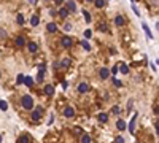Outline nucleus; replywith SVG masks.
Instances as JSON below:
<instances>
[{
  "label": "nucleus",
  "mask_w": 159,
  "mask_h": 143,
  "mask_svg": "<svg viewBox=\"0 0 159 143\" xmlns=\"http://www.w3.org/2000/svg\"><path fill=\"white\" fill-rule=\"evenodd\" d=\"M113 84L116 86V88H121V86H123V83H121V81H118V80H113Z\"/></svg>",
  "instance_id": "72a5a7b5"
},
{
  "label": "nucleus",
  "mask_w": 159,
  "mask_h": 143,
  "mask_svg": "<svg viewBox=\"0 0 159 143\" xmlns=\"http://www.w3.org/2000/svg\"><path fill=\"white\" fill-rule=\"evenodd\" d=\"M38 22H40V19H38V16H32V19H30V24L35 27V26H38Z\"/></svg>",
  "instance_id": "aec40b11"
},
{
  "label": "nucleus",
  "mask_w": 159,
  "mask_h": 143,
  "mask_svg": "<svg viewBox=\"0 0 159 143\" xmlns=\"http://www.w3.org/2000/svg\"><path fill=\"white\" fill-rule=\"evenodd\" d=\"M43 75H45V64H40L38 65V80L40 81L43 80Z\"/></svg>",
  "instance_id": "1a4fd4ad"
},
{
  "label": "nucleus",
  "mask_w": 159,
  "mask_h": 143,
  "mask_svg": "<svg viewBox=\"0 0 159 143\" xmlns=\"http://www.w3.org/2000/svg\"><path fill=\"white\" fill-rule=\"evenodd\" d=\"M18 22H19V24H24V16H22V14H18Z\"/></svg>",
  "instance_id": "7c9ffc66"
},
{
  "label": "nucleus",
  "mask_w": 159,
  "mask_h": 143,
  "mask_svg": "<svg viewBox=\"0 0 159 143\" xmlns=\"http://www.w3.org/2000/svg\"><path fill=\"white\" fill-rule=\"evenodd\" d=\"M0 110H2V111H6V110H8V103H6L5 100H0Z\"/></svg>",
  "instance_id": "412c9836"
},
{
  "label": "nucleus",
  "mask_w": 159,
  "mask_h": 143,
  "mask_svg": "<svg viewBox=\"0 0 159 143\" xmlns=\"http://www.w3.org/2000/svg\"><path fill=\"white\" fill-rule=\"evenodd\" d=\"M99 121H100V122H107V121H108V114H107V113H100V114H99Z\"/></svg>",
  "instance_id": "f3484780"
},
{
  "label": "nucleus",
  "mask_w": 159,
  "mask_h": 143,
  "mask_svg": "<svg viewBox=\"0 0 159 143\" xmlns=\"http://www.w3.org/2000/svg\"><path fill=\"white\" fill-rule=\"evenodd\" d=\"M94 3H96V6H97V8H102V6L105 5L104 0H94Z\"/></svg>",
  "instance_id": "b1692460"
},
{
  "label": "nucleus",
  "mask_w": 159,
  "mask_h": 143,
  "mask_svg": "<svg viewBox=\"0 0 159 143\" xmlns=\"http://www.w3.org/2000/svg\"><path fill=\"white\" fill-rule=\"evenodd\" d=\"M29 2H30V3H35V0H29Z\"/></svg>",
  "instance_id": "58836bf2"
},
{
  "label": "nucleus",
  "mask_w": 159,
  "mask_h": 143,
  "mask_svg": "<svg viewBox=\"0 0 159 143\" xmlns=\"http://www.w3.org/2000/svg\"><path fill=\"white\" fill-rule=\"evenodd\" d=\"M86 2H94V0H86Z\"/></svg>",
  "instance_id": "ea45409f"
},
{
  "label": "nucleus",
  "mask_w": 159,
  "mask_h": 143,
  "mask_svg": "<svg viewBox=\"0 0 159 143\" xmlns=\"http://www.w3.org/2000/svg\"><path fill=\"white\" fill-rule=\"evenodd\" d=\"M111 111H113L115 114H119V113H121V110H119V107H113V108H111Z\"/></svg>",
  "instance_id": "2f4dec72"
},
{
  "label": "nucleus",
  "mask_w": 159,
  "mask_h": 143,
  "mask_svg": "<svg viewBox=\"0 0 159 143\" xmlns=\"http://www.w3.org/2000/svg\"><path fill=\"white\" fill-rule=\"evenodd\" d=\"M135 119H137V114H134L132 121L129 122V132H130V133H134V132H135Z\"/></svg>",
  "instance_id": "20e7f679"
},
{
  "label": "nucleus",
  "mask_w": 159,
  "mask_h": 143,
  "mask_svg": "<svg viewBox=\"0 0 159 143\" xmlns=\"http://www.w3.org/2000/svg\"><path fill=\"white\" fill-rule=\"evenodd\" d=\"M59 14H61L62 19H65V18L69 16V10H67V8H61V10H59Z\"/></svg>",
  "instance_id": "4468645a"
},
{
  "label": "nucleus",
  "mask_w": 159,
  "mask_h": 143,
  "mask_svg": "<svg viewBox=\"0 0 159 143\" xmlns=\"http://www.w3.org/2000/svg\"><path fill=\"white\" fill-rule=\"evenodd\" d=\"M115 143H124V138H123V137H116V138H115Z\"/></svg>",
  "instance_id": "f704fd0d"
},
{
  "label": "nucleus",
  "mask_w": 159,
  "mask_h": 143,
  "mask_svg": "<svg viewBox=\"0 0 159 143\" xmlns=\"http://www.w3.org/2000/svg\"><path fill=\"white\" fill-rule=\"evenodd\" d=\"M45 94H46V95H53V94H54L53 84H46V86H45Z\"/></svg>",
  "instance_id": "0eeeda50"
},
{
  "label": "nucleus",
  "mask_w": 159,
  "mask_h": 143,
  "mask_svg": "<svg viewBox=\"0 0 159 143\" xmlns=\"http://www.w3.org/2000/svg\"><path fill=\"white\" fill-rule=\"evenodd\" d=\"M83 14H85V19H86V22H91V14L86 11V10H85V11H83Z\"/></svg>",
  "instance_id": "c85d7f7f"
},
{
  "label": "nucleus",
  "mask_w": 159,
  "mask_h": 143,
  "mask_svg": "<svg viewBox=\"0 0 159 143\" xmlns=\"http://www.w3.org/2000/svg\"><path fill=\"white\" fill-rule=\"evenodd\" d=\"M37 49H38V46H37V43H29V51L30 53H37Z\"/></svg>",
  "instance_id": "a211bd4d"
},
{
  "label": "nucleus",
  "mask_w": 159,
  "mask_h": 143,
  "mask_svg": "<svg viewBox=\"0 0 159 143\" xmlns=\"http://www.w3.org/2000/svg\"><path fill=\"white\" fill-rule=\"evenodd\" d=\"M41 114H43V108H41V107H38V110L32 113V121H38V119L41 118Z\"/></svg>",
  "instance_id": "f03ea898"
},
{
  "label": "nucleus",
  "mask_w": 159,
  "mask_h": 143,
  "mask_svg": "<svg viewBox=\"0 0 159 143\" xmlns=\"http://www.w3.org/2000/svg\"><path fill=\"white\" fill-rule=\"evenodd\" d=\"M46 29H48V32H51V33H54L56 30H57V26H56L54 22H49L48 26H46Z\"/></svg>",
  "instance_id": "f8f14e48"
},
{
  "label": "nucleus",
  "mask_w": 159,
  "mask_h": 143,
  "mask_svg": "<svg viewBox=\"0 0 159 143\" xmlns=\"http://www.w3.org/2000/svg\"><path fill=\"white\" fill-rule=\"evenodd\" d=\"M81 46L85 48L86 51H91V46H89V43H88V41H81Z\"/></svg>",
  "instance_id": "cd10ccee"
},
{
  "label": "nucleus",
  "mask_w": 159,
  "mask_h": 143,
  "mask_svg": "<svg viewBox=\"0 0 159 143\" xmlns=\"http://www.w3.org/2000/svg\"><path fill=\"white\" fill-rule=\"evenodd\" d=\"M115 24L116 26H124V18L123 16H116L115 18Z\"/></svg>",
  "instance_id": "2eb2a0df"
},
{
  "label": "nucleus",
  "mask_w": 159,
  "mask_h": 143,
  "mask_svg": "<svg viewBox=\"0 0 159 143\" xmlns=\"http://www.w3.org/2000/svg\"><path fill=\"white\" fill-rule=\"evenodd\" d=\"M85 37H86V38H91V37H92V32L89 30V29H88V30H85Z\"/></svg>",
  "instance_id": "473e14b6"
},
{
  "label": "nucleus",
  "mask_w": 159,
  "mask_h": 143,
  "mask_svg": "<svg viewBox=\"0 0 159 143\" xmlns=\"http://www.w3.org/2000/svg\"><path fill=\"white\" fill-rule=\"evenodd\" d=\"M62 2H64V0H54V3H56V5H61Z\"/></svg>",
  "instance_id": "4c0bfd02"
},
{
  "label": "nucleus",
  "mask_w": 159,
  "mask_h": 143,
  "mask_svg": "<svg viewBox=\"0 0 159 143\" xmlns=\"http://www.w3.org/2000/svg\"><path fill=\"white\" fill-rule=\"evenodd\" d=\"M16 83H18V84H22V83H24V75H18Z\"/></svg>",
  "instance_id": "bb28decb"
},
{
  "label": "nucleus",
  "mask_w": 159,
  "mask_h": 143,
  "mask_svg": "<svg viewBox=\"0 0 159 143\" xmlns=\"http://www.w3.org/2000/svg\"><path fill=\"white\" fill-rule=\"evenodd\" d=\"M62 46L64 48H70L72 46V38L70 37H64L62 38Z\"/></svg>",
  "instance_id": "39448f33"
},
{
  "label": "nucleus",
  "mask_w": 159,
  "mask_h": 143,
  "mask_svg": "<svg viewBox=\"0 0 159 143\" xmlns=\"http://www.w3.org/2000/svg\"><path fill=\"white\" fill-rule=\"evenodd\" d=\"M64 114H65V118H72L73 114H75V111H73L72 107H67V108H65V111H64Z\"/></svg>",
  "instance_id": "9d476101"
},
{
  "label": "nucleus",
  "mask_w": 159,
  "mask_h": 143,
  "mask_svg": "<svg viewBox=\"0 0 159 143\" xmlns=\"http://www.w3.org/2000/svg\"><path fill=\"white\" fill-rule=\"evenodd\" d=\"M61 65L64 67V69H67V67L70 65V61H69V59H62V62H61Z\"/></svg>",
  "instance_id": "393cba45"
},
{
  "label": "nucleus",
  "mask_w": 159,
  "mask_h": 143,
  "mask_svg": "<svg viewBox=\"0 0 159 143\" xmlns=\"http://www.w3.org/2000/svg\"><path fill=\"white\" fill-rule=\"evenodd\" d=\"M89 91V86L86 84V83H81L80 86H78V92L80 94H85V92H88Z\"/></svg>",
  "instance_id": "7ed1b4c3"
},
{
  "label": "nucleus",
  "mask_w": 159,
  "mask_h": 143,
  "mask_svg": "<svg viewBox=\"0 0 159 143\" xmlns=\"http://www.w3.org/2000/svg\"><path fill=\"white\" fill-rule=\"evenodd\" d=\"M99 75H100V78H102V80H107V78H108V75H110V70H108V69H100Z\"/></svg>",
  "instance_id": "423d86ee"
},
{
  "label": "nucleus",
  "mask_w": 159,
  "mask_h": 143,
  "mask_svg": "<svg viewBox=\"0 0 159 143\" xmlns=\"http://www.w3.org/2000/svg\"><path fill=\"white\" fill-rule=\"evenodd\" d=\"M99 30H100V32H108V26H107V24H100V26H99Z\"/></svg>",
  "instance_id": "5701e85b"
},
{
  "label": "nucleus",
  "mask_w": 159,
  "mask_h": 143,
  "mask_svg": "<svg viewBox=\"0 0 159 143\" xmlns=\"http://www.w3.org/2000/svg\"><path fill=\"white\" fill-rule=\"evenodd\" d=\"M116 127H118L119 130H124V129H126V122H124L123 119H119V121L116 122Z\"/></svg>",
  "instance_id": "dca6fc26"
},
{
  "label": "nucleus",
  "mask_w": 159,
  "mask_h": 143,
  "mask_svg": "<svg viewBox=\"0 0 159 143\" xmlns=\"http://www.w3.org/2000/svg\"><path fill=\"white\" fill-rule=\"evenodd\" d=\"M22 107L26 110H32L34 108V100H32L30 95H24L22 97Z\"/></svg>",
  "instance_id": "f257e3e1"
},
{
  "label": "nucleus",
  "mask_w": 159,
  "mask_h": 143,
  "mask_svg": "<svg viewBox=\"0 0 159 143\" xmlns=\"http://www.w3.org/2000/svg\"><path fill=\"white\" fill-rule=\"evenodd\" d=\"M24 84L29 86V88H32V86H34V80L30 78V76H24Z\"/></svg>",
  "instance_id": "ddd939ff"
},
{
  "label": "nucleus",
  "mask_w": 159,
  "mask_h": 143,
  "mask_svg": "<svg viewBox=\"0 0 159 143\" xmlns=\"http://www.w3.org/2000/svg\"><path fill=\"white\" fill-rule=\"evenodd\" d=\"M110 73H113V75H116L118 73V67H113V69H111V72Z\"/></svg>",
  "instance_id": "c9c22d12"
},
{
  "label": "nucleus",
  "mask_w": 159,
  "mask_h": 143,
  "mask_svg": "<svg viewBox=\"0 0 159 143\" xmlns=\"http://www.w3.org/2000/svg\"><path fill=\"white\" fill-rule=\"evenodd\" d=\"M0 141H2V135H0Z\"/></svg>",
  "instance_id": "a19ab883"
},
{
  "label": "nucleus",
  "mask_w": 159,
  "mask_h": 143,
  "mask_svg": "<svg viewBox=\"0 0 159 143\" xmlns=\"http://www.w3.org/2000/svg\"><path fill=\"white\" fill-rule=\"evenodd\" d=\"M81 141H83V143H91V137H89V135H83Z\"/></svg>",
  "instance_id": "c756f323"
},
{
  "label": "nucleus",
  "mask_w": 159,
  "mask_h": 143,
  "mask_svg": "<svg viewBox=\"0 0 159 143\" xmlns=\"http://www.w3.org/2000/svg\"><path fill=\"white\" fill-rule=\"evenodd\" d=\"M143 29H145V32H146V35H148V38H153V33H151V30L148 29V26L143 22Z\"/></svg>",
  "instance_id": "4be33fe9"
},
{
  "label": "nucleus",
  "mask_w": 159,
  "mask_h": 143,
  "mask_svg": "<svg viewBox=\"0 0 159 143\" xmlns=\"http://www.w3.org/2000/svg\"><path fill=\"white\" fill-rule=\"evenodd\" d=\"M24 45H26V40L22 37H18L16 38V46H24Z\"/></svg>",
  "instance_id": "6ab92c4d"
},
{
  "label": "nucleus",
  "mask_w": 159,
  "mask_h": 143,
  "mask_svg": "<svg viewBox=\"0 0 159 143\" xmlns=\"http://www.w3.org/2000/svg\"><path fill=\"white\" fill-rule=\"evenodd\" d=\"M67 88H69V83L64 81V83H62V89H67Z\"/></svg>",
  "instance_id": "e433bc0d"
},
{
  "label": "nucleus",
  "mask_w": 159,
  "mask_h": 143,
  "mask_svg": "<svg viewBox=\"0 0 159 143\" xmlns=\"http://www.w3.org/2000/svg\"><path fill=\"white\" fill-rule=\"evenodd\" d=\"M19 143H29V135H22L19 138Z\"/></svg>",
  "instance_id": "a878e982"
},
{
  "label": "nucleus",
  "mask_w": 159,
  "mask_h": 143,
  "mask_svg": "<svg viewBox=\"0 0 159 143\" xmlns=\"http://www.w3.org/2000/svg\"><path fill=\"white\" fill-rule=\"evenodd\" d=\"M118 72H119V73H124V75H127V72H129V67H127L126 64H121V65L118 67Z\"/></svg>",
  "instance_id": "6e6552de"
},
{
  "label": "nucleus",
  "mask_w": 159,
  "mask_h": 143,
  "mask_svg": "<svg viewBox=\"0 0 159 143\" xmlns=\"http://www.w3.org/2000/svg\"><path fill=\"white\" fill-rule=\"evenodd\" d=\"M67 8H69V11H77V5H75L73 0H69L67 2Z\"/></svg>",
  "instance_id": "9b49d317"
}]
</instances>
